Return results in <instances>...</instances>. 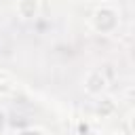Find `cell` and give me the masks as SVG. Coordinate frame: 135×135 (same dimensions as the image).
Listing matches in <instances>:
<instances>
[{"label":"cell","mask_w":135,"mask_h":135,"mask_svg":"<svg viewBox=\"0 0 135 135\" xmlns=\"http://www.w3.org/2000/svg\"><path fill=\"white\" fill-rule=\"evenodd\" d=\"M91 23H93V27H95L99 34H110V32H114L116 25H118V15H116V11H112V8H108V6H101V8H97V11L93 13Z\"/></svg>","instance_id":"cell-1"},{"label":"cell","mask_w":135,"mask_h":135,"mask_svg":"<svg viewBox=\"0 0 135 135\" xmlns=\"http://www.w3.org/2000/svg\"><path fill=\"white\" fill-rule=\"evenodd\" d=\"M108 89V76L101 70H91L84 76V91L89 95H101Z\"/></svg>","instance_id":"cell-2"},{"label":"cell","mask_w":135,"mask_h":135,"mask_svg":"<svg viewBox=\"0 0 135 135\" xmlns=\"http://www.w3.org/2000/svg\"><path fill=\"white\" fill-rule=\"evenodd\" d=\"M17 15L21 19H34L38 15V0H19L17 2Z\"/></svg>","instance_id":"cell-3"},{"label":"cell","mask_w":135,"mask_h":135,"mask_svg":"<svg viewBox=\"0 0 135 135\" xmlns=\"http://www.w3.org/2000/svg\"><path fill=\"white\" fill-rule=\"evenodd\" d=\"M4 124H6V114H4L2 110H0V133L4 131Z\"/></svg>","instance_id":"cell-4"},{"label":"cell","mask_w":135,"mask_h":135,"mask_svg":"<svg viewBox=\"0 0 135 135\" xmlns=\"http://www.w3.org/2000/svg\"><path fill=\"white\" fill-rule=\"evenodd\" d=\"M101 2H112V0H101Z\"/></svg>","instance_id":"cell-5"}]
</instances>
